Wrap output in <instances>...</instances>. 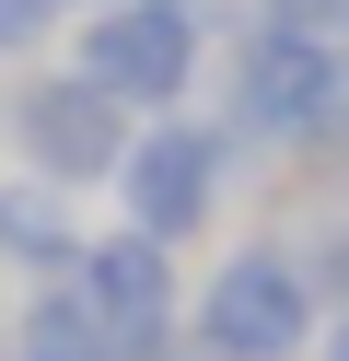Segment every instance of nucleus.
<instances>
[{"label": "nucleus", "mask_w": 349, "mask_h": 361, "mask_svg": "<svg viewBox=\"0 0 349 361\" xmlns=\"http://www.w3.org/2000/svg\"><path fill=\"white\" fill-rule=\"evenodd\" d=\"M349 117V47L338 35H302V24H268L233 47V94H221V128L245 140H279V152H326Z\"/></svg>", "instance_id": "f257e3e1"}, {"label": "nucleus", "mask_w": 349, "mask_h": 361, "mask_svg": "<svg viewBox=\"0 0 349 361\" xmlns=\"http://www.w3.org/2000/svg\"><path fill=\"white\" fill-rule=\"evenodd\" d=\"M186 326H198L209 361H291V350H314L326 303H314V280L291 268V245H233V257L198 280Z\"/></svg>", "instance_id": "f03ea898"}, {"label": "nucleus", "mask_w": 349, "mask_h": 361, "mask_svg": "<svg viewBox=\"0 0 349 361\" xmlns=\"http://www.w3.org/2000/svg\"><path fill=\"white\" fill-rule=\"evenodd\" d=\"M198 59H209V35H198L186 0H105L82 24V59H70V71H82L93 94H116L128 117H175V105L198 94Z\"/></svg>", "instance_id": "7ed1b4c3"}, {"label": "nucleus", "mask_w": 349, "mask_h": 361, "mask_svg": "<svg viewBox=\"0 0 349 361\" xmlns=\"http://www.w3.org/2000/svg\"><path fill=\"white\" fill-rule=\"evenodd\" d=\"M221 175H233V128H209V117H140L128 164H116L128 233H152V245L209 233V210H221Z\"/></svg>", "instance_id": "20e7f679"}, {"label": "nucleus", "mask_w": 349, "mask_h": 361, "mask_svg": "<svg viewBox=\"0 0 349 361\" xmlns=\"http://www.w3.org/2000/svg\"><path fill=\"white\" fill-rule=\"evenodd\" d=\"M23 164H35L47 175V187H105V175L116 164H128V140H140V117H128V105H116V94H93V82L82 71H47V82H23Z\"/></svg>", "instance_id": "39448f33"}, {"label": "nucleus", "mask_w": 349, "mask_h": 361, "mask_svg": "<svg viewBox=\"0 0 349 361\" xmlns=\"http://www.w3.org/2000/svg\"><path fill=\"white\" fill-rule=\"evenodd\" d=\"M82 303H93V326H105V350L116 361H163V338L186 326V291H175V245H152V233H105V245H82Z\"/></svg>", "instance_id": "423d86ee"}, {"label": "nucleus", "mask_w": 349, "mask_h": 361, "mask_svg": "<svg viewBox=\"0 0 349 361\" xmlns=\"http://www.w3.org/2000/svg\"><path fill=\"white\" fill-rule=\"evenodd\" d=\"M0 257H12V268H35V280H70V268H82V233H70V198L47 187V175L0 187Z\"/></svg>", "instance_id": "0eeeda50"}, {"label": "nucleus", "mask_w": 349, "mask_h": 361, "mask_svg": "<svg viewBox=\"0 0 349 361\" xmlns=\"http://www.w3.org/2000/svg\"><path fill=\"white\" fill-rule=\"evenodd\" d=\"M12 361H116L105 326H93V303H82V280H35V303H23V350H12Z\"/></svg>", "instance_id": "6e6552de"}, {"label": "nucleus", "mask_w": 349, "mask_h": 361, "mask_svg": "<svg viewBox=\"0 0 349 361\" xmlns=\"http://www.w3.org/2000/svg\"><path fill=\"white\" fill-rule=\"evenodd\" d=\"M291 268L314 280V303H326V314H349V221H326L314 245H291Z\"/></svg>", "instance_id": "1a4fd4ad"}, {"label": "nucleus", "mask_w": 349, "mask_h": 361, "mask_svg": "<svg viewBox=\"0 0 349 361\" xmlns=\"http://www.w3.org/2000/svg\"><path fill=\"white\" fill-rule=\"evenodd\" d=\"M47 12H59V0H0V47H12V59L47 47Z\"/></svg>", "instance_id": "9d476101"}, {"label": "nucleus", "mask_w": 349, "mask_h": 361, "mask_svg": "<svg viewBox=\"0 0 349 361\" xmlns=\"http://www.w3.org/2000/svg\"><path fill=\"white\" fill-rule=\"evenodd\" d=\"M314 361H349V314H326V326H314Z\"/></svg>", "instance_id": "9b49d317"}, {"label": "nucleus", "mask_w": 349, "mask_h": 361, "mask_svg": "<svg viewBox=\"0 0 349 361\" xmlns=\"http://www.w3.org/2000/svg\"><path fill=\"white\" fill-rule=\"evenodd\" d=\"M163 361H209V350H163Z\"/></svg>", "instance_id": "f8f14e48"}, {"label": "nucleus", "mask_w": 349, "mask_h": 361, "mask_svg": "<svg viewBox=\"0 0 349 361\" xmlns=\"http://www.w3.org/2000/svg\"><path fill=\"white\" fill-rule=\"evenodd\" d=\"M82 12H105V0H82Z\"/></svg>", "instance_id": "ddd939ff"}]
</instances>
